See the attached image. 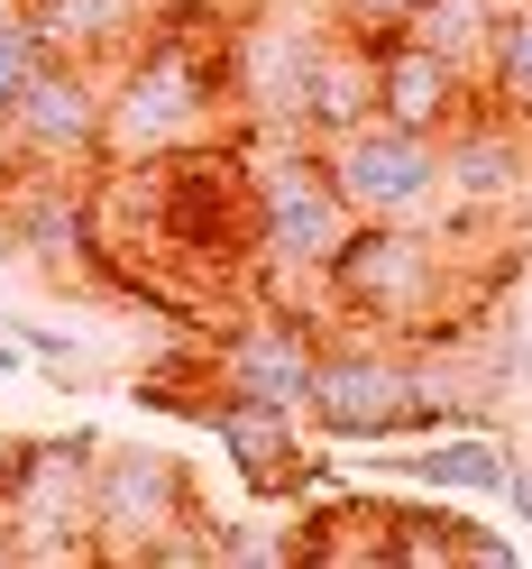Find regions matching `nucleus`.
<instances>
[{
	"instance_id": "1",
	"label": "nucleus",
	"mask_w": 532,
	"mask_h": 569,
	"mask_svg": "<svg viewBox=\"0 0 532 569\" xmlns=\"http://www.w3.org/2000/svg\"><path fill=\"white\" fill-rule=\"evenodd\" d=\"M221 10L157 28L129 64H111V101H101V166H174L202 148H230L239 111H230V64H221Z\"/></svg>"
},
{
	"instance_id": "2",
	"label": "nucleus",
	"mask_w": 532,
	"mask_h": 569,
	"mask_svg": "<svg viewBox=\"0 0 532 569\" xmlns=\"http://www.w3.org/2000/svg\"><path fill=\"white\" fill-rule=\"evenodd\" d=\"M486 276L469 267V211L450 221H359L331 258V322L395 331V340H450L478 331Z\"/></svg>"
},
{
	"instance_id": "3",
	"label": "nucleus",
	"mask_w": 532,
	"mask_h": 569,
	"mask_svg": "<svg viewBox=\"0 0 532 569\" xmlns=\"http://www.w3.org/2000/svg\"><path fill=\"white\" fill-rule=\"evenodd\" d=\"M248 157V276L267 284V303L331 322V258L359 230L331 184V166L312 138H239Z\"/></svg>"
},
{
	"instance_id": "4",
	"label": "nucleus",
	"mask_w": 532,
	"mask_h": 569,
	"mask_svg": "<svg viewBox=\"0 0 532 569\" xmlns=\"http://www.w3.org/2000/svg\"><path fill=\"white\" fill-rule=\"evenodd\" d=\"M303 432L312 441H340V450L450 432L441 396H432V359H422V340L359 331V322H322L312 386H303Z\"/></svg>"
},
{
	"instance_id": "5",
	"label": "nucleus",
	"mask_w": 532,
	"mask_h": 569,
	"mask_svg": "<svg viewBox=\"0 0 532 569\" xmlns=\"http://www.w3.org/2000/svg\"><path fill=\"white\" fill-rule=\"evenodd\" d=\"M92 560L148 569V560H211L202 487L157 441H101L92 459Z\"/></svg>"
},
{
	"instance_id": "6",
	"label": "nucleus",
	"mask_w": 532,
	"mask_h": 569,
	"mask_svg": "<svg viewBox=\"0 0 532 569\" xmlns=\"http://www.w3.org/2000/svg\"><path fill=\"white\" fill-rule=\"evenodd\" d=\"M331 28V0H230L221 10L239 138H312V56Z\"/></svg>"
},
{
	"instance_id": "7",
	"label": "nucleus",
	"mask_w": 532,
	"mask_h": 569,
	"mask_svg": "<svg viewBox=\"0 0 532 569\" xmlns=\"http://www.w3.org/2000/svg\"><path fill=\"white\" fill-rule=\"evenodd\" d=\"M92 459L101 432H38L10 441V469H0V532H10V560H92Z\"/></svg>"
},
{
	"instance_id": "8",
	"label": "nucleus",
	"mask_w": 532,
	"mask_h": 569,
	"mask_svg": "<svg viewBox=\"0 0 532 569\" xmlns=\"http://www.w3.org/2000/svg\"><path fill=\"white\" fill-rule=\"evenodd\" d=\"M0 248L19 267H38L56 295H120L111 258H101V221H92V174H64V166H10L0 174Z\"/></svg>"
},
{
	"instance_id": "9",
	"label": "nucleus",
	"mask_w": 532,
	"mask_h": 569,
	"mask_svg": "<svg viewBox=\"0 0 532 569\" xmlns=\"http://www.w3.org/2000/svg\"><path fill=\"white\" fill-rule=\"evenodd\" d=\"M312 148H322L349 221H450V174H441L432 129H404V120L377 111L340 138H312Z\"/></svg>"
},
{
	"instance_id": "10",
	"label": "nucleus",
	"mask_w": 532,
	"mask_h": 569,
	"mask_svg": "<svg viewBox=\"0 0 532 569\" xmlns=\"http://www.w3.org/2000/svg\"><path fill=\"white\" fill-rule=\"evenodd\" d=\"M202 432L221 441V459H230V478H239V496H248V506H294V496L331 487V459L312 450L303 413H285V405L211 396V405H202Z\"/></svg>"
},
{
	"instance_id": "11",
	"label": "nucleus",
	"mask_w": 532,
	"mask_h": 569,
	"mask_svg": "<svg viewBox=\"0 0 532 569\" xmlns=\"http://www.w3.org/2000/svg\"><path fill=\"white\" fill-rule=\"evenodd\" d=\"M312 349H322V322H303V312H285V303H258V312H239V322H221L202 340V368H211V396H248V405L303 413Z\"/></svg>"
},
{
	"instance_id": "12",
	"label": "nucleus",
	"mask_w": 532,
	"mask_h": 569,
	"mask_svg": "<svg viewBox=\"0 0 532 569\" xmlns=\"http://www.w3.org/2000/svg\"><path fill=\"white\" fill-rule=\"evenodd\" d=\"M441 174H450V211H469V221H514L532 202V129L478 92L469 111L441 129Z\"/></svg>"
},
{
	"instance_id": "13",
	"label": "nucleus",
	"mask_w": 532,
	"mask_h": 569,
	"mask_svg": "<svg viewBox=\"0 0 532 569\" xmlns=\"http://www.w3.org/2000/svg\"><path fill=\"white\" fill-rule=\"evenodd\" d=\"M101 101H111V74L74 56H47L38 83L10 101V148L28 166H64V174H92L101 166Z\"/></svg>"
},
{
	"instance_id": "14",
	"label": "nucleus",
	"mask_w": 532,
	"mask_h": 569,
	"mask_svg": "<svg viewBox=\"0 0 532 569\" xmlns=\"http://www.w3.org/2000/svg\"><path fill=\"white\" fill-rule=\"evenodd\" d=\"M19 10L47 38V56H74V64H101V74H111V64H129L157 28L211 10V0H19Z\"/></svg>"
},
{
	"instance_id": "15",
	"label": "nucleus",
	"mask_w": 532,
	"mask_h": 569,
	"mask_svg": "<svg viewBox=\"0 0 532 569\" xmlns=\"http://www.w3.org/2000/svg\"><path fill=\"white\" fill-rule=\"evenodd\" d=\"M385 478L404 487H432V496H495L514 469V450L495 441V422H450V432H422V441H377L368 450Z\"/></svg>"
},
{
	"instance_id": "16",
	"label": "nucleus",
	"mask_w": 532,
	"mask_h": 569,
	"mask_svg": "<svg viewBox=\"0 0 532 569\" xmlns=\"http://www.w3.org/2000/svg\"><path fill=\"white\" fill-rule=\"evenodd\" d=\"M441 560H514V532L459 515L450 496H385V569H441Z\"/></svg>"
},
{
	"instance_id": "17",
	"label": "nucleus",
	"mask_w": 532,
	"mask_h": 569,
	"mask_svg": "<svg viewBox=\"0 0 532 569\" xmlns=\"http://www.w3.org/2000/svg\"><path fill=\"white\" fill-rule=\"evenodd\" d=\"M469 101H478V74H459V64L432 56L422 38H377V111H385V120L441 138Z\"/></svg>"
},
{
	"instance_id": "18",
	"label": "nucleus",
	"mask_w": 532,
	"mask_h": 569,
	"mask_svg": "<svg viewBox=\"0 0 532 569\" xmlns=\"http://www.w3.org/2000/svg\"><path fill=\"white\" fill-rule=\"evenodd\" d=\"M285 560H303V569H385V496L312 487L303 515L285 523Z\"/></svg>"
},
{
	"instance_id": "19",
	"label": "nucleus",
	"mask_w": 532,
	"mask_h": 569,
	"mask_svg": "<svg viewBox=\"0 0 532 569\" xmlns=\"http://www.w3.org/2000/svg\"><path fill=\"white\" fill-rule=\"evenodd\" d=\"M359 120H377V38L331 28L322 56H312V138H340Z\"/></svg>"
},
{
	"instance_id": "20",
	"label": "nucleus",
	"mask_w": 532,
	"mask_h": 569,
	"mask_svg": "<svg viewBox=\"0 0 532 569\" xmlns=\"http://www.w3.org/2000/svg\"><path fill=\"white\" fill-rule=\"evenodd\" d=\"M495 19H505V0H422L404 38H422L432 56H450L459 74H486V47H495Z\"/></svg>"
},
{
	"instance_id": "21",
	"label": "nucleus",
	"mask_w": 532,
	"mask_h": 569,
	"mask_svg": "<svg viewBox=\"0 0 532 569\" xmlns=\"http://www.w3.org/2000/svg\"><path fill=\"white\" fill-rule=\"evenodd\" d=\"M478 92L495 111H514L532 129V0H505V19H495V47H486V74Z\"/></svg>"
},
{
	"instance_id": "22",
	"label": "nucleus",
	"mask_w": 532,
	"mask_h": 569,
	"mask_svg": "<svg viewBox=\"0 0 532 569\" xmlns=\"http://www.w3.org/2000/svg\"><path fill=\"white\" fill-rule=\"evenodd\" d=\"M38 64H47V38L28 28L19 0H0V129H10V101L38 83Z\"/></svg>"
},
{
	"instance_id": "23",
	"label": "nucleus",
	"mask_w": 532,
	"mask_h": 569,
	"mask_svg": "<svg viewBox=\"0 0 532 569\" xmlns=\"http://www.w3.org/2000/svg\"><path fill=\"white\" fill-rule=\"evenodd\" d=\"M422 0H331V19L349 28V38H404Z\"/></svg>"
},
{
	"instance_id": "24",
	"label": "nucleus",
	"mask_w": 532,
	"mask_h": 569,
	"mask_svg": "<svg viewBox=\"0 0 532 569\" xmlns=\"http://www.w3.org/2000/svg\"><path fill=\"white\" fill-rule=\"evenodd\" d=\"M495 496H505V506H514V523H523V542H532V469H523V459L505 469V487H495Z\"/></svg>"
},
{
	"instance_id": "25",
	"label": "nucleus",
	"mask_w": 532,
	"mask_h": 569,
	"mask_svg": "<svg viewBox=\"0 0 532 569\" xmlns=\"http://www.w3.org/2000/svg\"><path fill=\"white\" fill-rule=\"evenodd\" d=\"M10 166H19V148H10V129H0V174H10Z\"/></svg>"
},
{
	"instance_id": "26",
	"label": "nucleus",
	"mask_w": 532,
	"mask_h": 569,
	"mask_svg": "<svg viewBox=\"0 0 532 569\" xmlns=\"http://www.w3.org/2000/svg\"><path fill=\"white\" fill-rule=\"evenodd\" d=\"M0 560H10V532H0Z\"/></svg>"
},
{
	"instance_id": "27",
	"label": "nucleus",
	"mask_w": 532,
	"mask_h": 569,
	"mask_svg": "<svg viewBox=\"0 0 532 569\" xmlns=\"http://www.w3.org/2000/svg\"><path fill=\"white\" fill-rule=\"evenodd\" d=\"M0 331H10V312H0Z\"/></svg>"
}]
</instances>
